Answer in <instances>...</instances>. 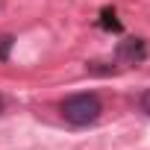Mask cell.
Instances as JSON below:
<instances>
[{"label": "cell", "mask_w": 150, "mask_h": 150, "mask_svg": "<svg viewBox=\"0 0 150 150\" xmlns=\"http://www.w3.org/2000/svg\"><path fill=\"white\" fill-rule=\"evenodd\" d=\"M115 56H118V62L138 65V62H144V56H147V47H144V41H141V38H124V41L118 44Z\"/></svg>", "instance_id": "obj_2"}, {"label": "cell", "mask_w": 150, "mask_h": 150, "mask_svg": "<svg viewBox=\"0 0 150 150\" xmlns=\"http://www.w3.org/2000/svg\"><path fill=\"white\" fill-rule=\"evenodd\" d=\"M103 27H112V30H118V21H115V12H103Z\"/></svg>", "instance_id": "obj_4"}, {"label": "cell", "mask_w": 150, "mask_h": 150, "mask_svg": "<svg viewBox=\"0 0 150 150\" xmlns=\"http://www.w3.org/2000/svg\"><path fill=\"white\" fill-rule=\"evenodd\" d=\"M0 112H3V100H0Z\"/></svg>", "instance_id": "obj_6"}, {"label": "cell", "mask_w": 150, "mask_h": 150, "mask_svg": "<svg viewBox=\"0 0 150 150\" xmlns=\"http://www.w3.org/2000/svg\"><path fill=\"white\" fill-rule=\"evenodd\" d=\"M141 112H147V115H150V88L141 94Z\"/></svg>", "instance_id": "obj_5"}, {"label": "cell", "mask_w": 150, "mask_h": 150, "mask_svg": "<svg viewBox=\"0 0 150 150\" xmlns=\"http://www.w3.org/2000/svg\"><path fill=\"white\" fill-rule=\"evenodd\" d=\"M12 35H3V38H0V62H6L9 59V47H12Z\"/></svg>", "instance_id": "obj_3"}, {"label": "cell", "mask_w": 150, "mask_h": 150, "mask_svg": "<svg viewBox=\"0 0 150 150\" xmlns=\"http://www.w3.org/2000/svg\"><path fill=\"white\" fill-rule=\"evenodd\" d=\"M100 112H103V106H100V100H97L94 94H74V97H68V100L62 103V115H65V121L74 124V127H88V124H94V121L100 118Z\"/></svg>", "instance_id": "obj_1"}]
</instances>
